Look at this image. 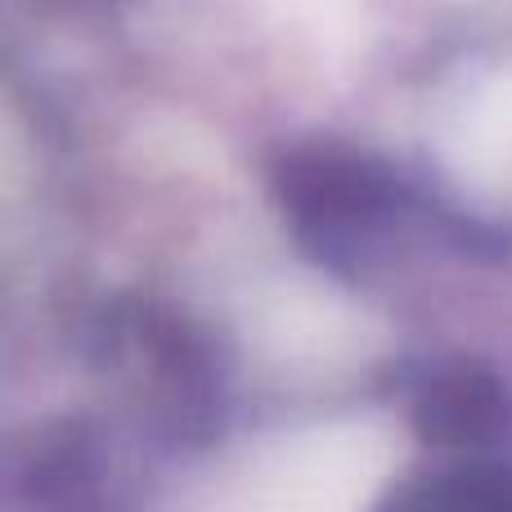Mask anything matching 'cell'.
I'll return each mask as SVG.
<instances>
[{
  "label": "cell",
  "instance_id": "obj_1",
  "mask_svg": "<svg viewBox=\"0 0 512 512\" xmlns=\"http://www.w3.org/2000/svg\"><path fill=\"white\" fill-rule=\"evenodd\" d=\"M391 459V441L373 427H324L243 463L212 512H369Z\"/></svg>",
  "mask_w": 512,
  "mask_h": 512
},
{
  "label": "cell",
  "instance_id": "obj_2",
  "mask_svg": "<svg viewBox=\"0 0 512 512\" xmlns=\"http://www.w3.org/2000/svg\"><path fill=\"white\" fill-rule=\"evenodd\" d=\"M400 185L373 158L337 144L292 153L279 167V198L288 212L319 225H360L396 207Z\"/></svg>",
  "mask_w": 512,
  "mask_h": 512
}]
</instances>
